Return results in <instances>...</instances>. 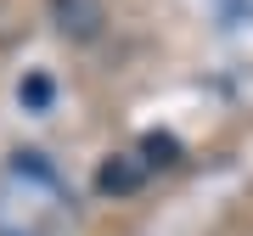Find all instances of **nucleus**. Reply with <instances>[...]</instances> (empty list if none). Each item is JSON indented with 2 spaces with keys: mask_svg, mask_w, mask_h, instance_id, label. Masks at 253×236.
I'll use <instances>...</instances> for the list:
<instances>
[{
  "mask_svg": "<svg viewBox=\"0 0 253 236\" xmlns=\"http://www.w3.org/2000/svg\"><path fill=\"white\" fill-rule=\"evenodd\" d=\"M73 197L40 152H17L0 169V236H62Z\"/></svg>",
  "mask_w": 253,
  "mask_h": 236,
  "instance_id": "nucleus-1",
  "label": "nucleus"
},
{
  "mask_svg": "<svg viewBox=\"0 0 253 236\" xmlns=\"http://www.w3.org/2000/svg\"><path fill=\"white\" fill-rule=\"evenodd\" d=\"M51 17L68 39H96L107 11H101V0H51Z\"/></svg>",
  "mask_w": 253,
  "mask_h": 236,
  "instance_id": "nucleus-2",
  "label": "nucleus"
},
{
  "mask_svg": "<svg viewBox=\"0 0 253 236\" xmlns=\"http://www.w3.org/2000/svg\"><path fill=\"white\" fill-rule=\"evenodd\" d=\"M141 180H146V163H141V157H107L101 174H96V186L107 191V197H129V191H141Z\"/></svg>",
  "mask_w": 253,
  "mask_h": 236,
  "instance_id": "nucleus-3",
  "label": "nucleus"
},
{
  "mask_svg": "<svg viewBox=\"0 0 253 236\" xmlns=\"http://www.w3.org/2000/svg\"><path fill=\"white\" fill-rule=\"evenodd\" d=\"M141 163H146V169H152V163L169 169V163H180V146H174L169 135H146V141H141Z\"/></svg>",
  "mask_w": 253,
  "mask_h": 236,
  "instance_id": "nucleus-4",
  "label": "nucleus"
},
{
  "mask_svg": "<svg viewBox=\"0 0 253 236\" xmlns=\"http://www.w3.org/2000/svg\"><path fill=\"white\" fill-rule=\"evenodd\" d=\"M17 96H23V107H34V113H45V107H51V79H45V73H28Z\"/></svg>",
  "mask_w": 253,
  "mask_h": 236,
  "instance_id": "nucleus-5",
  "label": "nucleus"
}]
</instances>
